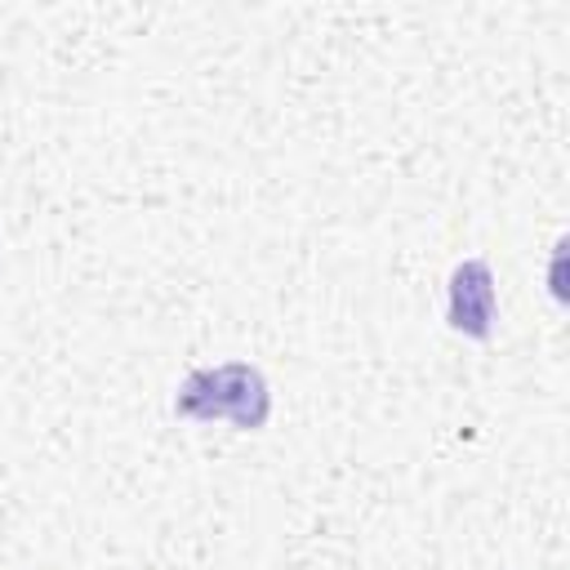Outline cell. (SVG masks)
Wrapping results in <instances>:
<instances>
[{
  "label": "cell",
  "mask_w": 570,
  "mask_h": 570,
  "mask_svg": "<svg viewBox=\"0 0 570 570\" xmlns=\"http://www.w3.org/2000/svg\"><path fill=\"white\" fill-rule=\"evenodd\" d=\"M450 325L468 338H490L494 330V272L485 258H463L450 276Z\"/></svg>",
  "instance_id": "7a4b0ae2"
},
{
  "label": "cell",
  "mask_w": 570,
  "mask_h": 570,
  "mask_svg": "<svg viewBox=\"0 0 570 570\" xmlns=\"http://www.w3.org/2000/svg\"><path fill=\"white\" fill-rule=\"evenodd\" d=\"M174 414L178 419H200V423H236L240 432H258L272 414V392L267 379L245 365V361H227L214 370H191L174 396Z\"/></svg>",
  "instance_id": "6da1fadb"
}]
</instances>
